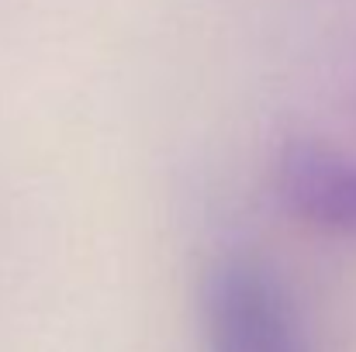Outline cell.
<instances>
[{
    "label": "cell",
    "instance_id": "obj_2",
    "mask_svg": "<svg viewBox=\"0 0 356 352\" xmlns=\"http://www.w3.org/2000/svg\"><path fill=\"white\" fill-rule=\"evenodd\" d=\"M273 187L287 215L318 232L356 238V156L294 138L277 159Z\"/></svg>",
    "mask_w": 356,
    "mask_h": 352
},
{
    "label": "cell",
    "instance_id": "obj_1",
    "mask_svg": "<svg viewBox=\"0 0 356 352\" xmlns=\"http://www.w3.org/2000/svg\"><path fill=\"white\" fill-rule=\"evenodd\" d=\"M208 352H312L284 283L256 259L218 262L201 290Z\"/></svg>",
    "mask_w": 356,
    "mask_h": 352
}]
</instances>
